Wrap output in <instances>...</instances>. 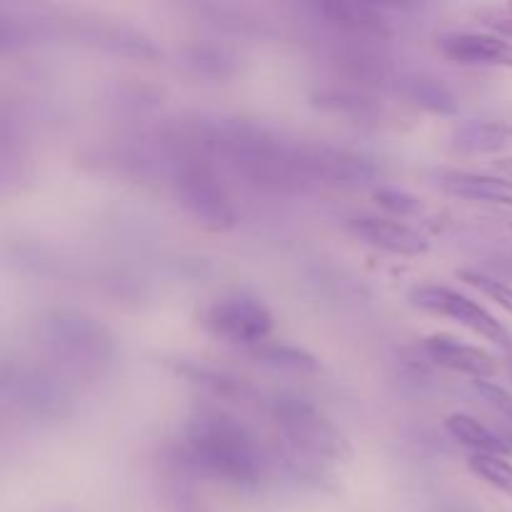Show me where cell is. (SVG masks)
I'll return each instance as SVG.
<instances>
[{"mask_svg":"<svg viewBox=\"0 0 512 512\" xmlns=\"http://www.w3.org/2000/svg\"><path fill=\"white\" fill-rule=\"evenodd\" d=\"M445 430H448L450 438L458 440L463 448L473 450V455H500V458H505V455L512 453V448L503 435L493 433L488 425L475 420L473 415H450V418L445 420Z\"/></svg>","mask_w":512,"mask_h":512,"instance_id":"5bb4252c","label":"cell"},{"mask_svg":"<svg viewBox=\"0 0 512 512\" xmlns=\"http://www.w3.org/2000/svg\"><path fill=\"white\" fill-rule=\"evenodd\" d=\"M408 300L415 308L438 315V318L453 320V323L473 330L480 338L500 345V348H512L510 330L488 308L475 303L468 295H460L458 290L445 288V285H415L408 293Z\"/></svg>","mask_w":512,"mask_h":512,"instance_id":"8992f818","label":"cell"},{"mask_svg":"<svg viewBox=\"0 0 512 512\" xmlns=\"http://www.w3.org/2000/svg\"><path fill=\"white\" fill-rule=\"evenodd\" d=\"M348 228L355 238L385 253L415 258L430 250V240L413 225L403 223L398 218H385V215H355L348 220Z\"/></svg>","mask_w":512,"mask_h":512,"instance_id":"9c48e42d","label":"cell"},{"mask_svg":"<svg viewBox=\"0 0 512 512\" xmlns=\"http://www.w3.org/2000/svg\"><path fill=\"white\" fill-rule=\"evenodd\" d=\"M298 173L303 185L320 183L335 188H363L378 178V165L360 153L330 145H298Z\"/></svg>","mask_w":512,"mask_h":512,"instance_id":"52a82bcc","label":"cell"},{"mask_svg":"<svg viewBox=\"0 0 512 512\" xmlns=\"http://www.w3.org/2000/svg\"><path fill=\"white\" fill-rule=\"evenodd\" d=\"M255 358H260L263 363L273 365V368H285L295 370V373H313L318 368L313 355H308L305 350L290 348V345H273V348H258L255 350Z\"/></svg>","mask_w":512,"mask_h":512,"instance_id":"ac0fdd59","label":"cell"},{"mask_svg":"<svg viewBox=\"0 0 512 512\" xmlns=\"http://www.w3.org/2000/svg\"><path fill=\"white\" fill-rule=\"evenodd\" d=\"M458 278L465 280L468 285H473L478 293H483L485 298H490L493 303H498L505 313L512 315V288L508 283L493 278V275H485V273H480V270H470V268L458 270Z\"/></svg>","mask_w":512,"mask_h":512,"instance_id":"d6986e66","label":"cell"},{"mask_svg":"<svg viewBox=\"0 0 512 512\" xmlns=\"http://www.w3.org/2000/svg\"><path fill=\"white\" fill-rule=\"evenodd\" d=\"M468 465L480 480L512 498V463L500 455H470Z\"/></svg>","mask_w":512,"mask_h":512,"instance_id":"e0dca14e","label":"cell"},{"mask_svg":"<svg viewBox=\"0 0 512 512\" xmlns=\"http://www.w3.org/2000/svg\"><path fill=\"white\" fill-rule=\"evenodd\" d=\"M503 438H505V440H508V445H510V448H512V428L508 430V433H505V435H503Z\"/></svg>","mask_w":512,"mask_h":512,"instance_id":"cb8c5ba5","label":"cell"},{"mask_svg":"<svg viewBox=\"0 0 512 512\" xmlns=\"http://www.w3.org/2000/svg\"><path fill=\"white\" fill-rule=\"evenodd\" d=\"M268 415L278 430L280 458L295 478H318L325 463H338L350 455V445L338 425L310 400L298 395H275Z\"/></svg>","mask_w":512,"mask_h":512,"instance_id":"7a4b0ae2","label":"cell"},{"mask_svg":"<svg viewBox=\"0 0 512 512\" xmlns=\"http://www.w3.org/2000/svg\"><path fill=\"white\" fill-rule=\"evenodd\" d=\"M318 103L323 108L338 110V113H353L360 115V118H373L378 113V105L375 100L365 98L363 93H350V90H330V93H320Z\"/></svg>","mask_w":512,"mask_h":512,"instance_id":"ffe728a7","label":"cell"},{"mask_svg":"<svg viewBox=\"0 0 512 512\" xmlns=\"http://www.w3.org/2000/svg\"><path fill=\"white\" fill-rule=\"evenodd\" d=\"M475 390L483 395L485 403H488L490 408H495L500 415L512 420V395L508 390L500 388V385L495 383H488V380H475Z\"/></svg>","mask_w":512,"mask_h":512,"instance_id":"7402d4cb","label":"cell"},{"mask_svg":"<svg viewBox=\"0 0 512 512\" xmlns=\"http://www.w3.org/2000/svg\"><path fill=\"white\" fill-rule=\"evenodd\" d=\"M180 460L190 473L235 490H260L273 465L250 425L220 408H200L185 420Z\"/></svg>","mask_w":512,"mask_h":512,"instance_id":"6da1fadb","label":"cell"},{"mask_svg":"<svg viewBox=\"0 0 512 512\" xmlns=\"http://www.w3.org/2000/svg\"><path fill=\"white\" fill-rule=\"evenodd\" d=\"M315 15L323 18L325 25L353 40H385L393 35L388 20L378 8L363 3H315Z\"/></svg>","mask_w":512,"mask_h":512,"instance_id":"7c38bea8","label":"cell"},{"mask_svg":"<svg viewBox=\"0 0 512 512\" xmlns=\"http://www.w3.org/2000/svg\"><path fill=\"white\" fill-rule=\"evenodd\" d=\"M440 185H443V190H448L450 195H458V198L512 208V180L495 178V175L450 170V173L440 175Z\"/></svg>","mask_w":512,"mask_h":512,"instance_id":"4fadbf2b","label":"cell"},{"mask_svg":"<svg viewBox=\"0 0 512 512\" xmlns=\"http://www.w3.org/2000/svg\"><path fill=\"white\" fill-rule=\"evenodd\" d=\"M423 348L435 365L453 370V373L468 375L473 380H488L498 373V363H495V358L488 350L463 343V340L453 338V335H428Z\"/></svg>","mask_w":512,"mask_h":512,"instance_id":"8fae6325","label":"cell"},{"mask_svg":"<svg viewBox=\"0 0 512 512\" xmlns=\"http://www.w3.org/2000/svg\"><path fill=\"white\" fill-rule=\"evenodd\" d=\"M203 325L213 338L233 348H263L275 328L268 305L248 293H228L205 308Z\"/></svg>","mask_w":512,"mask_h":512,"instance_id":"5b68a950","label":"cell"},{"mask_svg":"<svg viewBox=\"0 0 512 512\" xmlns=\"http://www.w3.org/2000/svg\"><path fill=\"white\" fill-rule=\"evenodd\" d=\"M3 393L8 403H15L18 410L35 418H60L68 408V395L63 385H58V380L35 368H23V365L5 368Z\"/></svg>","mask_w":512,"mask_h":512,"instance_id":"ba28073f","label":"cell"},{"mask_svg":"<svg viewBox=\"0 0 512 512\" xmlns=\"http://www.w3.org/2000/svg\"><path fill=\"white\" fill-rule=\"evenodd\" d=\"M440 53L458 65L473 68H510L512 40L495 33H445L438 38Z\"/></svg>","mask_w":512,"mask_h":512,"instance_id":"30bf717a","label":"cell"},{"mask_svg":"<svg viewBox=\"0 0 512 512\" xmlns=\"http://www.w3.org/2000/svg\"><path fill=\"white\" fill-rule=\"evenodd\" d=\"M38 343L63 373L98 380L115 360L113 335L103 323L78 310H50L38 320Z\"/></svg>","mask_w":512,"mask_h":512,"instance_id":"3957f363","label":"cell"},{"mask_svg":"<svg viewBox=\"0 0 512 512\" xmlns=\"http://www.w3.org/2000/svg\"><path fill=\"white\" fill-rule=\"evenodd\" d=\"M453 145L463 153H503L512 148V125L465 123L453 133Z\"/></svg>","mask_w":512,"mask_h":512,"instance_id":"2e32d148","label":"cell"},{"mask_svg":"<svg viewBox=\"0 0 512 512\" xmlns=\"http://www.w3.org/2000/svg\"><path fill=\"white\" fill-rule=\"evenodd\" d=\"M173 155V188L180 208L188 213L195 225L213 233H225L238 223L233 203L215 175L213 163L200 155L170 153Z\"/></svg>","mask_w":512,"mask_h":512,"instance_id":"277c9868","label":"cell"},{"mask_svg":"<svg viewBox=\"0 0 512 512\" xmlns=\"http://www.w3.org/2000/svg\"><path fill=\"white\" fill-rule=\"evenodd\" d=\"M375 200H378V205H383L388 213L398 215V218H408V215H415L420 210V200L398 188L378 190V193H375Z\"/></svg>","mask_w":512,"mask_h":512,"instance_id":"44dd1931","label":"cell"},{"mask_svg":"<svg viewBox=\"0 0 512 512\" xmlns=\"http://www.w3.org/2000/svg\"><path fill=\"white\" fill-rule=\"evenodd\" d=\"M400 93L413 100L420 108L440 115L458 113V98L445 83H440L433 75H408L400 80Z\"/></svg>","mask_w":512,"mask_h":512,"instance_id":"9a60e30c","label":"cell"},{"mask_svg":"<svg viewBox=\"0 0 512 512\" xmlns=\"http://www.w3.org/2000/svg\"><path fill=\"white\" fill-rule=\"evenodd\" d=\"M495 168H498L500 173H508V175H512V155H510V158L498 160V163H495Z\"/></svg>","mask_w":512,"mask_h":512,"instance_id":"603a6c76","label":"cell"}]
</instances>
